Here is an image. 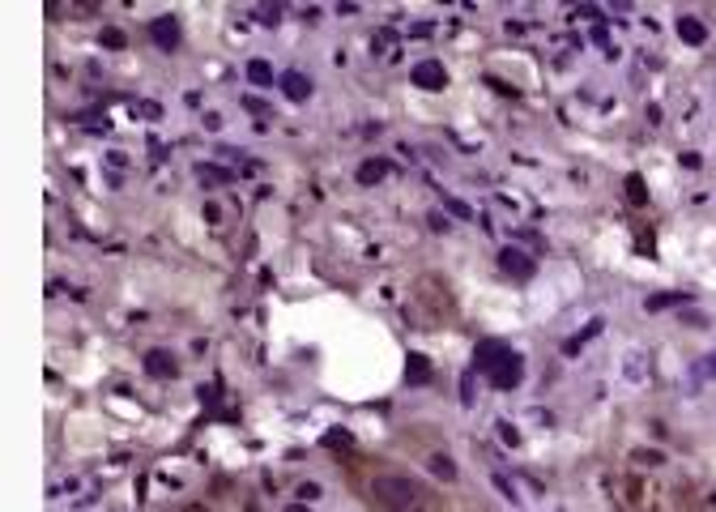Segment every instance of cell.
Here are the masks:
<instances>
[{
    "mask_svg": "<svg viewBox=\"0 0 716 512\" xmlns=\"http://www.w3.org/2000/svg\"><path fill=\"white\" fill-rule=\"evenodd\" d=\"M444 210H448L452 218H461V222H469V218H473V205H465L461 196H444Z\"/></svg>",
    "mask_w": 716,
    "mask_h": 512,
    "instance_id": "cell-17",
    "label": "cell"
},
{
    "mask_svg": "<svg viewBox=\"0 0 716 512\" xmlns=\"http://www.w3.org/2000/svg\"><path fill=\"white\" fill-rule=\"evenodd\" d=\"M504 358H512V346H504V342H478V350H473V368L478 372H494L504 363Z\"/></svg>",
    "mask_w": 716,
    "mask_h": 512,
    "instance_id": "cell-3",
    "label": "cell"
},
{
    "mask_svg": "<svg viewBox=\"0 0 716 512\" xmlns=\"http://www.w3.org/2000/svg\"><path fill=\"white\" fill-rule=\"evenodd\" d=\"M674 30H678V39H682L687 47H703V39H708L703 22H699V18H691V13H682V18L674 22Z\"/></svg>",
    "mask_w": 716,
    "mask_h": 512,
    "instance_id": "cell-10",
    "label": "cell"
},
{
    "mask_svg": "<svg viewBox=\"0 0 716 512\" xmlns=\"http://www.w3.org/2000/svg\"><path fill=\"white\" fill-rule=\"evenodd\" d=\"M371 499L384 512H431V491L410 474H375Z\"/></svg>",
    "mask_w": 716,
    "mask_h": 512,
    "instance_id": "cell-1",
    "label": "cell"
},
{
    "mask_svg": "<svg viewBox=\"0 0 716 512\" xmlns=\"http://www.w3.org/2000/svg\"><path fill=\"white\" fill-rule=\"evenodd\" d=\"M243 73H248L252 86H273V65H269V60H248Z\"/></svg>",
    "mask_w": 716,
    "mask_h": 512,
    "instance_id": "cell-15",
    "label": "cell"
},
{
    "mask_svg": "<svg viewBox=\"0 0 716 512\" xmlns=\"http://www.w3.org/2000/svg\"><path fill=\"white\" fill-rule=\"evenodd\" d=\"M201 512H205V508H201Z\"/></svg>",
    "mask_w": 716,
    "mask_h": 512,
    "instance_id": "cell-31",
    "label": "cell"
},
{
    "mask_svg": "<svg viewBox=\"0 0 716 512\" xmlns=\"http://www.w3.org/2000/svg\"><path fill=\"white\" fill-rule=\"evenodd\" d=\"M635 252H648V256H652V235H640V243H635Z\"/></svg>",
    "mask_w": 716,
    "mask_h": 512,
    "instance_id": "cell-29",
    "label": "cell"
},
{
    "mask_svg": "<svg viewBox=\"0 0 716 512\" xmlns=\"http://www.w3.org/2000/svg\"><path fill=\"white\" fill-rule=\"evenodd\" d=\"M695 376H699V380H708V376H716V350H712V354H703V358H699V363H695Z\"/></svg>",
    "mask_w": 716,
    "mask_h": 512,
    "instance_id": "cell-21",
    "label": "cell"
},
{
    "mask_svg": "<svg viewBox=\"0 0 716 512\" xmlns=\"http://www.w3.org/2000/svg\"><path fill=\"white\" fill-rule=\"evenodd\" d=\"M278 86H282V94H286L290 102H307V98H311V81H307L299 69H286V73H278Z\"/></svg>",
    "mask_w": 716,
    "mask_h": 512,
    "instance_id": "cell-8",
    "label": "cell"
},
{
    "mask_svg": "<svg viewBox=\"0 0 716 512\" xmlns=\"http://www.w3.org/2000/svg\"><path fill=\"white\" fill-rule=\"evenodd\" d=\"M520 380H525V358H520V354L504 358V363L490 372V384H494V389H516Z\"/></svg>",
    "mask_w": 716,
    "mask_h": 512,
    "instance_id": "cell-7",
    "label": "cell"
},
{
    "mask_svg": "<svg viewBox=\"0 0 716 512\" xmlns=\"http://www.w3.org/2000/svg\"><path fill=\"white\" fill-rule=\"evenodd\" d=\"M601 329H605V325H601V321H588V325H584V329H580V333H576V337H567V342H563V354H567V358H572V354H580V346H584V342H588V337H597V333H601Z\"/></svg>",
    "mask_w": 716,
    "mask_h": 512,
    "instance_id": "cell-14",
    "label": "cell"
},
{
    "mask_svg": "<svg viewBox=\"0 0 716 512\" xmlns=\"http://www.w3.org/2000/svg\"><path fill=\"white\" fill-rule=\"evenodd\" d=\"M324 448H342V452H346V448H350V431L328 427V431H324Z\"/></svg>",
    "mask_w": 716,
    "mask_h": 512,
    "instance_id": "cell-19",
    "label": "cell"
},
{
    "mask_svg": "<svg viewBox=\"0 0 716 512\" xmlns=\"http://www.w3.org/2000/svg\"><path fill=\"white\" fill-rule=\"evenodd\" d=\"M627 201L631 205H648V184L640 175H627Z\"/></svg>",
    "mask_w": 716,
    "mask_h": 512,
    "instance_id": "cell-16",
    "label": "cell"
},
{
    "mask_svg": "<svg viewBox=\"0 0 716 512\" xmlns=\"http://www.w3.org/2000/svg\"><path fill=\"white\" fill-rule=\"evenodd\" d=\"M389 171H393V163H384V159H367V163L358 167V184H379Z\"/></svg>",
    "mask_w": 716,
    "mask_h": 512,
    "instance_id": "cell-13",
    "label": "cell"
},
{
    "mask_svg": "<svg viewBox=\"0 0 716 512\" xmlns=\"http://www.w3.org/2000/svg\"><path fill=\"white\" fill-rule=\"evenodd\" d=\"M682 303H691V295L666 290V295H648V299H644V312H666V307H682Z\"/></svg>",
    "mask_w": 716,
    "mask_h": 512,
    "instance_id": "cell-11",
    "label": "cell"
},
{
    "mask_svg": "<svg viewBox=\"0 0 716 512\" xmlns=\"http://www.w3.org/2000/svg\"><path fill=\"white\" fill-rule=\"evenodd\" d=\"M426 222H431V231H448V218H444V214H431Z\"/></svg>",
    "mask_w": 716,
    "mask_h": 512,
    "instance_id": "cell-28",
    "label": "cell"
},
{
    "mask_svg": "<svg viewBox=\"0 0 716 512\" xmlns=\"http://www.w3.org/2000/svg\"><path fill=\"white\" fill-rule=\"evenodd\" d=\"M410 81H414L418 90H444V86H448V73H444V65H439V60H422V65L410 69Z\"/></svg>",
    "mask_w": 716,
    "mask_h": 512,
    "instance_id": "cell-4",
    "label": "cell"
},
{
    "mask_svg": "<svg viewBox=\"0 0 716 512\" xmlns=\"http://www.w3.org/2000/svg\"><path fill=\"white\" fill-rule=\"evenodd\" d=\"M499 269H504L508 278H520V282H529V278L537 274V261H533L529 252H520V248H512V243H508V248L499 252Z\"/></svg>",
    "mask_w": 716,
    "mask_h": 512,
    "instance_id": "cell-2",
    "label": "cell"
},
{
    "mask_svg": "<svg viewBox=\"0 0 716 512\" xmlns=\"http://www.w3.org/2000/svg\"><path fill=\"white\" fill-rule=\"evenodd\" d=\"M196 171H201V180H213V184H231V180H235V171H222V167H213V163H201Z\"/></svg>",
    "mask_w": 716,
    "mask_h": 512,
    "instance_id": "cell-18",
    "label": "cell"
},
{
    "mask_svg": "<svg viewBox=\"0 0 716 512\" xmlns=\"http://www.w3.org/2000/svg\"><path fill=\"white\" fill-rule=\"evenodd\" d=\"M316 495H320V487H316V483H303V487H299V499H303V504H307V499H316Z\"/></svg>",
    "mask_w": 716,
    "mask_h": 512,
    "instance_id": "cell-27",
    "label": "cell"
},
{
    "mask_svg": "<svg viewBox=\"0 0 716 512\" xmlns=\"http://www.w3.org/2000/svg\"><path fill=\"white\" fill-rule=\"evenodd\" d=\"M149 39H154V47H162V51H175V47L184 43L175 18H154V22H149Z\"/></svg>",
    "mask_w": 716,
    "mask_h": 512,
    "instance_id": "cell-5",
    "label": "cell"
},
{
    "mask_svg": "<svg viewBox=\"0 0 716 512\" xmlns=\"http://www.w3.org/2000/svg\"><path fill=\"white\" fill-rule=\"evenodd\" d=\"M426 470H431L435 478H444V483H457V474H461V470H457V461H452V457H444V452H431V457H426Z\"/></svg>",
    "mask_w": 716,
    "mask_h": 512,
    "instance_id": "cell-12",
    "label": "cell"
},
{
    "mask_svg": "<svg viewBox=\"0 0 716 512\" xmlns=\"http://www.w3.org/2000/svg\"><path fill=\"white\" fill-rule=\"evenodd\" d=\"M98 43H102V47H112V51H120V47L128 43V39H124V30H116V26H107V30L98 34Z\"/></svg>",
    "mask_w": 716,
    "mask_h": 512,
    "instance_id": "cell-20",
    "label": "cell"
},
{
    "mask_svg": "<svg viewBox=\"0 0 716 512\" xmlns=\"http://www.w3.org/2000/svg\"><path fill=\"white\" fill-rule=\"evenodd\" d=\"M405 384H431V358L426 354H418V350H410V358H405Z\"/></svg>",
    "mask_w": 716,
    "mask_h": 512,
    "instance_id": "cell-9",
    "label": "cell"
},
{
    "mask_svg": "<svg viewBox=\"0 0 716 512\" xmlns=\"http://www.w3.org/2000/svg\"><path fill=\"white\" fill-rule=\"evenodd\" d=\"M141 363H145V372L154 376V380H171L175 372H180V363H175V354L171 350H145V358H141Z\"/></svg>",
    "mask_w": 716,
    "mask_h": 512,
    "instance_id": "cell-6",
    "label": "cell"
},
{
    "mask_svg": "<svg viewBox=\"0 0 716 512\" xmlns=\"http://www.w3.org/2000/svg\"><path fill=\"white\" fill-rule=\"evenodd\" d=\"M286 512H307V504H303V499H299V504H290V508H286Z\"/></svg>",
    "mask_w": 716,
    "mask_h": 512,
    "instance_id": "cell-30",
    "label": "cell"
},
{
    "mask_svg": "<svg viewBox=\"0 0 716 512\" xmlns=\"http://www.w3.org/2000/svg\"><path fill=\"white\" fill-rule=\"evenodd\" d=\"M278 18H282V5H264V9H260V22H269V26L278 22Z\"/></svg>",
    "mask_w": 716,
    "mask_h": 512,
    "instance_id": "cell-25",
    "label": "cell"
},
{
    "mask_svg": "<svg viewBox=\"0 0 716 512\" xmlns=\"http://www.w3.org/2000/svg\"><path fill=\"white\" fill-rule=\"evenodd\" d=\"M494 487H499V491H504V495H508V499H516V487H512V483H508V478H504V474H494Z\"/></svg>",
    "mask_w": 716,
    "mask_h": 512,
    "instance_id": "cell-26",
    "label": "cell"
},
{
    "mask_svg": "<svg viewBox=\"0 0 716 512\" xmlns=\"http://www.w3.org/2000/svg\"><path fill=\"white\" fill-rule=\"evenodd\" d=\"M435 34V26L431 22H418V26H410V39H431Z\"/></svg>",
    "mask_w": 716,
    "mask_h": 512,
    "instance_id": "cell-23",
    "label": "cell"
},
{
    "mask_svg": "<svg viewBox=\"0 0 716 512\" xmlns=\"http://www.w3.org/2000/svg\"><path fill=\"white\" fill-rule=\"evenodd\" d=\"M499 436H504V444H512V448L520 444V431H516L512 423H499Z\"/></svg>",
    "mask_w": 716,
    "mask_h": 512,
    "instance_id": "cell-22",
    "label": "cell"
},
{
    "mask_svg": "<svg viewBox=\"0 0 716 512\" xmlns=\"http://www.w3.org/2000/svg\"><path fill=\"white\" fill-rule=\"evenodd\" d=\"M461 401L473 405V376H461Z\"/></svg>",
    "mask_w": 716,
    "mask_h": 512,
    "instance_id": "cell-24",
    "label": "cell"
}]
</instances>
